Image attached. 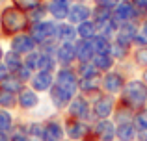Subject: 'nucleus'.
I'll return each instance as SVG.
<instances>
[{
  "instance_id": "obj_39",
  "label": "nucleus",
  "mask_w": 147,
  "mask_h": 141,
  "mask_svg": "<svg viewBox=\"0 0 147 141\" xmlns=\"http://www.w3.org/2000/svg\"><path fill=\"white\" fill-rule=\"evenodd\" d=\"M132 124H134V128H136V132H138V130H145V128H147V112H145V110L136 112Z\"/></svg>"
},
{
  "instance_id": "obj_55",
  "label": "nucleus",
  "mask_w": 147,
  "mask_h": 141,
  "mask_svg": "<svg viewBox=\"0 0 147 141\" xmlns=\"http://www.w3.org/2000/svg\"><path fill=\"white\" fill-rule=\"evenodd\" d=\"M65 141H69V139H65Z\"/></svg>"
},
{
  "instance_id": "obj_23",
  "label": "nucleus",
  "mask_w": 147,
  "mask_h": 141,
  "mask_svg": "<svg viewBox=\"0 0 147 141\" xmlns=\"http://www.w3.org/2000/svg\"><path fill=\"white\" fill-rule=\"evenodd\" d=\"M41 52V50H39ZM60 69L58 65V59L54 54H47V52H41L39 56V63H37V71H45V72H56Z\"/></svg>"
},
{
  "instance_id": "obj_25",
  "label": "nucleus",
  "mask_w": 147,
  "mask_h": 141,
  "mask_svg": "<svg viewBox=\"0 0 147 141\" xmlns=\"http://www.w3.org/2000/svg\"><path fill=\"white\" fill-rule=\"evenodd\" d=\"M115 141H136V128L132 123L127 124H115Z\"/></svg>"
},
{
  "instance_id": "obj_15",
  "label": "nucleus",
  "mask_w": 147,
  "mask_h": 141,
  "mask_svg": "<svg viewBox=\"0 0 147 141\" xmlns=\"http://www.w3.org/2000/svg\"><path fill=\"white\" fill-rule=\"evenodd\" d=\"M54 86V72H45V71H36L30 80V87L36 93H47Z\"/></svg>"
},
{
  "instance_id": "obj_22",
  "label": "nucleus",
  "mask_w": 147,
  "mask_h": 141,
  "mask_svg": "<svg viewBox=\"0 0 147 141\" xmlns=\"http://www.w3.org/2000/svg\"><path fill=\"white\" fill-rule=\"evenodd\" d=\"M2 63L7 67L9 74H17V72L24 67V58H22L21 54H17V52H13V50H7L6 54H4V61Z\"/></svg>"
},
{
  "instance_id": "obj_33",
  "label": "nucleus",
  "mask_w": 147,
  "mask_h": 141,
  "mask_svg": "<svg viewBox=\"0 0 147 141\" xmlns=\"http://www.w3.org/2000/svg\"><path fill=\"white\" fill-rule=\"evenodd\" d=\"M24 126H26V136H28L32 141L43 139V123H39V121H32V123L24 124Z\"/></svg>"
},
{
  "instance_id": "obj_56",
  "label": "nucleus",
  "mask_w": 147,
  "mask_h": 141,
  "mask_svg": "<svg viewBox=\"0 0 147 141\" xmlns=\"http://www.w3.org/2000/svg\"><path fill=\"white\" fill-rule=\"evenodd\" d=\"M0 35H2V33H0Z\"/></svg>"
},
{
  "instance_id": "obj_47",
  "label": "nucleus",
  "mask_w": 147,
  "mask_h": 141,
  "mask_svg": "<svg viewBox=\"0 0 147 141\" xmlns=\"http://www.w3.org/2000/svg\"><path fill=\"white\" fill-rule=\"evenodd\" d=\"M0 141H11V138L7 134H0Z\"/></svg>"
},
{
  "instance_id": "obj_27",
  "label": "nucleus",
  "mask_w": 147,
  "mask_h": 141,
  "mask_svg": "<svg viewBox=\"0 0 147 141\" xmlns=\"http://www.w3.org/2000/svg\"><path fill=\"white\" fill-rule=\"evenodd\" d=\"M15 119H13V115H11L7 110H2L0 108V134H7V136H11L13 134V130H15Z\"/></svg>"
},
{
  "instance_id": "obj_10",
  "label": "nucleus",
  "mask_w": 147,
  "mask_h": 141,
  "mask_svg": "<svg viewBox=\"0 0 147 141\" xmlns=\"http://www.w3.org/2000/svg\"><path fill=\"white\" fill-rule=\"evenodd\" d=\"M9 47H11L9 50L21 54L22 58H24V56H28V54H32L34 50H37V45H36V41L30 37V33H19V35L11 37Z\"/></svg>"
},
{
  "instance_id": "obj_48",
  "label": "nucleus",
  "mask_w": 147,
  "mask_h": 141,
  "mask_svg": "<svg viewBox=\"0 0 147 141\" xmlns=\"http://www.w3.org/2000/svg\"><path fill=\"white\" fill-rule=\"evenodd\" d=\"M142 80H144V82L147 84V69H145L144 72H142Z\"/></svg>"
},
{
  "instance_id": "obj_45",
  "label": "nucleus",
  "mask_w": 147,
  "mask_h": 141,
  "mask_svg": "<svg viewBox=\"0 0 147 141\" xmlns=\"http://www.w3.org/2000/svg\"><path fill=\"white\" fill-rule=\"evenodd\" d=\"M136 141H147V128L136 132Z\"/></svg>"
},
{
  "instance_id": "obj_5",
  "label": "nucleus",
  "mask_w": 147,
  "mask_h": 141,
  "mask_svg": "<svg viewBox=\"0 0 147 141\" xmlns=\"http://www.w3.org/2000/svg\"><path fill=\"white\" fill-rule=\"evenodd\" d=\"M67 112H69V117H73V119L84 121V123H88V124L95 123L93 113H91V102L88 100V97H84V95H80V93L71 100Z\"/></svg>"
},
{
  "instance_id": "obj_7",
  "label": "nucleus",
  "mask_w": 147,
  "mask_h": 141,
  "mask_svg": "<svg viewBox=\"0 0 147 141\" xmlns=\"http://www.w3.org/2000/svg\"><path fill=\"white\" fill-rule=\"evenodd\" d=\"M115 106H117L115 98L112 97V95L102 93L95 102H91V113H93V119L95 121L112 119V115H114V112H115Z\"/></svg>"
},
{
  "instance_id": "obj_42",
  "label": "nucleus",
  "mask_w": 147,
  "mask_h": 141,
  "mask_svg": "<svg viewBox=\"0 0 147 141\" xmlns=\"http://www.w3.org/2000/svg\"><path fill=\"white\" fill-rule=\"evenodd\" d=\"M145 47H147V37H145L142 32H138V35L134 37L132 48H145Z\"/></svg>"
},
{
  "instance_id": "obj_41",
  "label": "nucleus",
  "mask_w": 147,
  "mask_h": 141,
  "mask_svg": "<svg viewBox=\"0 0 147 141\" xmlns=\"http://www.w3.org/2000/svg\"><path fill=\"white\" fill-rule=\"evenodd\" d=\"M93 2H95V6L108 7V9H112V11H114L115 7L119 6V2H121V0H93Z\"/></svg>"
},
{
  "instance_id": "obj_49",
  "label": "nucleus",
  "mask_w": 147,
  "mask_h": 141,
  "mask_svg": "<svg viewBox=\"0 0 147 141\" xmlns=\"http://www.w3.org/2000/svg\"><path fill=\"white\" fill-rule=\"evenodd\" d=\"M4 54H6V52H4V50H2V47H0V63L4 61Z\"/></svg>"
},
{
  "instance_id": "obj_3",
  "label": "nucleus",
  "mask_w": 147,
  "mask_h": 141,
  "mask_svg": "<svg viewBox=\"0 0 147 141\" xmlns=\"http://www.w3.org/2000/svg\"><path fill=\"white\" fill-rule=\"evenodd\" d=\"M28 33H30V37L36 41L37 48L43 47V45H47V43H54V41H58L56 39L58 22L52 21V19H47V21H43V22H36V24L30 26Z\"/></svg>"
},
{
  "instance_id": "obj_44",
  "label": "nucleus",
  "mask_w": 147,
  "mask_h": 141,
  "mask_svg": "<svg viewBox=\"0 0 147 141\" xmlns=\"http://www.w3.org/2000/svg\"><path fill=\"white\" fill-rule=\"evenodd\" d=\"M9 76V71H7V67L4 65V63H0V84L4 82V80Z\"/></svg>"
},
{
  "instance_id": "obj_32",
  "label": "nucleus",
  "mask_w": 147,
  "mask_h": 141,
  "mask_svg": "<svg viewBox=\"0 0 147 141\" xmlns=\"http://www.w3.org/2000/svg\"><path fill=\"white\" fill-rule=\"evenodd\" d=\"M76 74H78V78H93V76H100V72L95 69L93 63H78V65L75 67Z\"/></svg>"
},
{
  "instance_id": "obj_19",
  "label": "nucleus",
  "mask_w": 147,
  "mask_h": 141,
  "mask_svg": "<svg viewBox=\"0 0 147 141\" xmlns=\"http://www.w3.org/2000/svg\"><path fill=\"white\" fill-rule=\"evenodd\" d=\"M69 4H63V2H58V0H47V9H49V15L52 17V21L56 22H63L67 21L69 17Z\"/></svg>"
},
{
  "instance_id": "obj_43",
  "label": "nucleus",
  "mask_w": 147,
  "mask_h": 141,
  "mask_svg": "<svg viewBox=\"0 0 147 141\" xmlns=\"http://www.w3.org/2000/svg\"><path fill=\"white\" fill-rule=\"evenodd\" d=\"M132 4L136 6L138 11H142L144 15H147V0H132Z\"/></svg>"
},
{
  "instance_id": "obj_12",
  "label": "nucleus",
  "mask_w": 147,
  "mask_h": 141,
  "mask_svg": "<svg viewBox=\"0 0 147 141\" xmlns=\"http://www.w3.org/2000/svg\"><path fill=\"white\" fill-rule=\"evenodd\" d=\"M43 141H65V128L60 119L52 117L43 123Z\"/></svg>"
},
{
  "instance_id": "obj_30",
  "label": "nucleus",
  "mask_w": 147,
  "mask_h": 141,
  "mask_svg": "<svg viewBox=\"0 0 147 141\" xmlns=\"http://www.w3.org/2000/svg\"><path fill=\"white\" fill-rule=\"evenodd\" d=\"M110 19H112V9H108V7L95 6L93 9H91V21L97 24V28L100 24H104V22H108Z\"/></svg>"
},
{
  "instance_id": "obj_28",
  "label": "nucleus",
  "mask_w": 147,
  "mask_h": 141,
  "mask_svg": "<svg viewBox=\"0 0 147 141\" xmlns=\"http://www.w3.org/2000/svg\"><path fill=\"white\" fill-rule=\"evenodd\" d=\"M91 47H93V52L95 56L97 54H110V48H112V39H108V37L104 35H95L93 39H91Z\"/></svg>"
},
{
  "instance_id": "obj_1",
  "label": "nucleus",
  "mask_w": 147,
  "mask_h": 141,
  "mask_svg": "<svg viewBox=\"0 0 147 141\" xmlns=\"http://www.w3.org/2000/svg\"><path fill=\"white\" fill-rule=\"evenodd\" d=\"M30 22L28 13L21 11L15 6H6L0 11V33L6 37H15L19 33H28Z\"/></svg>"
},
{
  "instance_id": "obj_50",
  "label": "nucleus",
  "mask_w": 147,
  "mask_h": 141,
  "mask_svg": "<svg viewBox=\"0 0 147 141\" xmlns=\"http://www.w3.org/2000/svg\"><path fill=\"white\" fill-rule=\"evenodd\" d=\"M58 2H63V4H69V6H71V4L75 2V0H58Z\"/></svg>"
},
{
  "instance_id": "obj_37",
  "label": "nucleus",
  "mask_w": 147,
  "mask_h": 141,
  "mask_svg": "<svg viewBox=\"0 0 147 141\" xmlns=\"http://www.w3.org/2000/svg\"><path fill=\"white\" fill-rule=\"evenodd\" d=\"M132 59L138 67H142V69L145 71L147 69V47L145 48H136V50L132 52Z\"/></svg>"
},
{
  "instance_id": "obj_18",
  "label": "nucleus",
  "mask_w": 147,
  "mask_h": 141,
  "mask_svg": "<svg viewBox=\"0 0 147 141\" xmlns=\"http://www.w3.org/2000/svg\"><path fill=\"white\" fill-rule=\"evenodd\" d=\"M75 52H76V63H90V61H93V58H95L91 41H86V39L76 41L75 43Z\"/></svg>"
},
{
  "instance_id": "obj_11",
  "label": "nucleus",
  "mask_w": 147,
  "mask_h": 141,
  "mask_svg": "<svg viewBox=\"0 0 147 141\" xmlns=\"http://www.w3.org/2000/svg\"><path fill=\"white\" fill-rule=\"evenodd\" d=\"M138 32H140V24H138V22H125V24L117 26V32H115L114 41L119 43V45H125V47L132 48L134 37L138 35Z\"/></svg>"
},
{
  "instance_id": "obj_35",
  "label": "nucleus",
  "mask_w": 147,
  "mask_h": 141,
  "mask_svg": "<svg viewBox=\"0 0 147 141\" xmlns=\"http://www.w3.org/2000/svg\"><path fill=\"white\" fill-rule=\"evenodd\" d=\"M0 87L2 89H7V91H11V93H19V91L24 87V84H21L19 82V78L15 74H9L6 80H4L2 84H0Z\"/></svg>"
},
{
  "instance_id": "obj_6",
  "label": "nucleus",
  "mask_w": 147,
  "mask_h": 141,
  "mask_svg": "<svg viewBox=\"0 0 147 141\" xmlns=\"http://www.w3.org/2000/svg\"><path fill=\"white\" fill-rule=\"evenodd\" d=\"M63 128H65V138H67L69 141L93 139V136H91V124L84 123V121L67 117V119L63 121Z\"/></svg>"
},
{
  "instance_id": "obj_34",
  "label": "nucleus",
  "mask_w": 147,
  "mask_h": 141,
  "mask_svg": "<svg viewBox=\"0 0 147 141\" xmlns=\"http://www.w3.org/2000/svg\"><path fill=\"white\" fill-rule=\"evenodd\" d=\"M45 0H11V6L19 7L21 11H24V13H30V11H34L36 7L43 6Z\"/></svg>"
},
{
  "instance_id": "obj_46",
  "label": "nucleus",
  "mask_w": 147,
  "mask_h": 141,
  "mask_svg": "<svg viewBox=\"0 0 147 141\" xmlns=\"http://www.w3.org/2000/svg\"><path fill=\"white\" fill-rule=\"evenodd\" d=\"M140 32H142V33H144V35L147 37V19H145L144 22H140Z\"/></svg>"
},
{
  "instance_id": "obj_51",
  "label": "nucleus",
  "mask_w": 147,
  "mask_h": 141,
  "mask_svg": "<svg viewBox=\"0 0 147 141\" xmlns=\"http://www.w3.org/2000/svg\"><path fill=\"white\" fill-rule=\"evenodd\" d=\"M4 2H6V0H0V6H2V4H4Z\"/></svg>"
},
{
  "instance_id": "obj_2",
  "label": "nucleus",
  "mask_w": 147,
  "mask_h": 141,
  "mask_svg": "<svg viewBox=\"0 0 147 141\" xmlns=\"http://www.w3.org/2000/svg\"><path fill=\"white\" fill-rule=\"evenodd\" d=\"M121 100L125 104H129L134 112H142L145 110L147 104V84L142 78L129 80L121 93Z\"/></svg>"
},
{
  "instance_id": "obj_13",
  "label": "nucleus",
  "mask_w": 147,
  "mask_h": 141,
  "mask_svg": "<svg viewBox=\"0 0 147 141\" xmlns=\"http://www.w3.org/2000/svg\"><path fill=\"white\" fill-rule=\"evenodd\" d=\"M90 19H91V7L84 2H76L75 0V2L71 4V7H69L67 21L71 22L73 26H78V24H82V22L90 21Z\"/></svg>"
},
{
  "instance_id": "obj_52",
  "label": "nucleus",
  "mask_w": 147,
  "mask_h": 141,
  "mask_svg": "<svg viewBox=\"0 0 147 141\" xmlns=\"http://www.w3.org/2000/svg\"><path fill=\"white\" fill-rule=\"evenodd\" d=\"M86 141H95V139H86Z\"/></svg>"
},
{
  "instance_id": "obj_29",
  "label": "nucleus",
  "mask_w": 147,
  "mask_h": 141,
  "mask_svg": "<svg viewBox=\"0 0 147 141\" xmlns=\"http://www.w3.org/2000/svg\"><path fill=\"white\" fill-rule=\"evenodd\" d=\"M17 106V93H11V91L0 87V108L9 112V110H15Z\"/></svg>"
},
{
  "instance_id": "obj_20",
  "label": "nucleus",
  "mask_w": 147,
  "mask_h": 141,
  "mask_svg": "<svg viewBox=\"0 0 147 141\" xmlns=\"http://www.w3.org/2000/svg\"><path fill=\"white\" fill-rule=\"evenodd\" d=\"M134 115H136V112H134L132 108H130L129 104H125L123 100L117 102V106H115V112H114V123L115 124H127V123H132L134 121Z\"/></svg>"
},
{
  "instance_id": "obj_24",
  "label": "nucleus",
  "mask_w": 147,
  "mask_h": 141,
  "mask_svg": "<svg viewBox=\"0 0 147 141\" xmlns=\"http://www.w3.org/2000/svg\"><path fill=\"white\" fill-rule=\"evenodd\" d=\"M95 65V69H97L100 74H106V72H110L112 71V67H114V63H115V59L112 58L110 54H97L93 58V61H91Z\"/></svg>"
},
{
  "instance_id": "obj_31",
  "label": "nucleus",
  "mask_w": 147,
  "mask_h": 141,
  "mask_svg": "<svg viewBox=\"0 0 147 141\" xmlns=\"http://www.w3.org/2000/svg\"><path fill=\"white\" fill-rule=\"evenodd\" d=\"M130 52H132V48H129V47H125V45H119V43H115V41H112L110 56L115 59V61H123V59H127L130 56Z\"/></svg>"
},
{
  "instance_id": "obj_16",
  "label": "nucleus",
  "mask_w": 147,
  "mask_h": 141,
  "mask_svg": "<svg viewBox=\"0 0 147 141\" xmlns=\"http://www.w3.org/2000/svg\"><path fill=\"white\" fill-rule=\"evenodd\" d=\"M17 104L21 110H24V112H28V110H34L37 104H39V95L36 93V91L32 89V87L24 86L21 91L17 93Z\"/></svg>"
},
{
  "instance_id": "obj_21",
  "label": "nucleus",
  "mask_w": 147,
  "mask_h": 141,
  "mask_svg": "<svg viewBox=\"0 0 147 141\" xmlns=\"http://www.w3.org/2000/svg\"><path fill=\"white\" fill-rule=\"evenodd\" d=\"M58 43H76L78 41V33H76V26L71 22H58Z\"/></svg>"
},
{
  "instance_id": "obj_9",
  "label": "nucleus",
  "mask_w": 147,
  "mask_h": 141,
  "mask_svg": "<svg viewBox=\"0 0 147 141\" xmlns=\"http://www.w3.org/2000/svg\"><path fill=\"white\" fill-rule=\"evenodd\" d=\"M91 136L95 141H115V123L112 119H102V121H95L91 124Z\"/></svg>"
},
{
  "instance_id": "obj_40",
  "label": "nucleus",
  "mask_w": 147,
  "mask_h": 141,
  "mask_svg": "<svg viewBox=\"0 0 147 141\" xmlns=\"http://www.w3.org/2000/svg\"><path fill=\"white\" fill-rule=\"evenodd\" d=\"M15 76L19 78V82H21V84H24V86H26V84H30V80H32V76H34V71H30L28 67H22V69L19 71Z\"/></svg>"
},
{
  "instance_id": "obj_36",
  "label": "nucleus",
  "mask_w": 147,
  "mask_h": 141,
  "mask_svg": "<svg viewBox=\"0 0 147 141\" xmlns=\"http://www.w3.org/2000/svg\"><path fill=\"white\" fill-rule=\"evenodd\" d=\"M47 13H49L47 4H43V6L36 7L34 11H30V13H28V19H30V22H32V24H36V22H43V21H47Z\"/></svg>"
},
{
  "instance_id": "obj_4",
  "label": "nucleus",
  "mask_w": 147,
  "mask_h": 141,
  "mask_svg": "<svg viewBox=\"0 0 147 141\" xmlns=\"http://www.w3.org/2000/svg\"><path fill=\"white\" fill-rule=\"evenodd\" d=\"M54 84L60 86L61 89H65L67 93H71L73 97H76L80 91V78L76 74L75 67H60L54 72Z\"/></svg>"
},
{
  "instance_id": "obj_38",
  "label": "nucleus",
  "mask_w": 147,
  "mask_h": 141,
  "mask_svg": "<svg viewBox=\"0 0 147 141\" xmlns=\"http://www.w3.org/2000/svg\"><path fill=\"white\" fill-rule=\"evenodd\" d=\"M39 56H41L39 50H34L32 54L24 56V67H28L30 71L36 72V71H37V63H39Z\"/></svg>"
},
{
  "instance_id": "obj_14",
  "label": "nucleus",
  "mask_w": 147,
  "mask_h": 141,
  "mask_svg": "<svg viewBox=\"0 0 147 141\" xmlns=\"http://www.w3.org/2000/svg\"><path fill=\"white\" fill-rule=\"evenodd\" d=\"M56 59L60 67H75V63H76L75 43H58Z\"/></svg>"
},
{
  "instance_id": "obj_8",
  "label": "nucleus",
  "mask_w": 147,
  "mask_h": 141,
  "mask_svg": "<svg viewBox=\"0 0 147 141\" xmlns=\"http://www.w3.org/2000/svg\"><path fill=\"white\" fill-rule=\"evenodd\" d=\"M125 86H127L125 76L117 71H110V72H106V74H102V80H100V89H102V93L112 95V97H114V95H121L123 89H125Z\"/></svg>"
},
{
  "instance_id": "obj_53",
  "label": "nucleus",
  "mask_w": 147,
  "mask_h": 141,
  "mask_svg": "<svg viewBox=\"0 0 147 141\" xmlns=\"http://www.w3.org/2000/svg\"><path fill=\"white\" fill-rule=\"evenodd\" d=\"M145 112H147V104H145Z\"/></svg>"
},
{
  "instance_id": "obj_17",
  "label": "nucleus",
  "mask_w": 147,
  "mask_h": 141,
  "mask_svg": "<svg viewBox=\"0 0 147 141\" xmlns=\"http://www.w3.org/2000/svg\"><path fill=\"white\" fill-rule=\"evenodd\" d=\"M49 95H50V102H52V106L58 110V112H61V110L69 108L71 100L75 98L71 93H67L65 89H61V87H60V86H56V84H54L52 89L49 91Z\"/></svg>"
},
{
  "instance_id": "obj_54",
  "label": "nucleus",
  "mask_w": 147,
  "mask_h": 141,
  "mask_svg": "<svg viewBox=\"0 0 147 141\" xmlns=\"http://www.w3.org/2000/svg\"><path fill=\"white\" fill-rule=\"evenodd\" d=\"M39 141H43V139H39Z\"/></svg>"
},
{
  "instance_id": "obj_26",
  "label": "nucleus",
  "mask_w": 147,
  "mask_h": 141,
  "mask_svg": "<svg viewBox=\"0 0 147 141\" xmlns=\"http://www.w3.org/2000/svg\"><path fill=\"white\" fill-rule=\"evenodd\" d=\"M76 33H78V39H86V41H91L95 35H97V24L93 21H86L82 24L76 26Z\"/></svg>"
}]
</instances>
